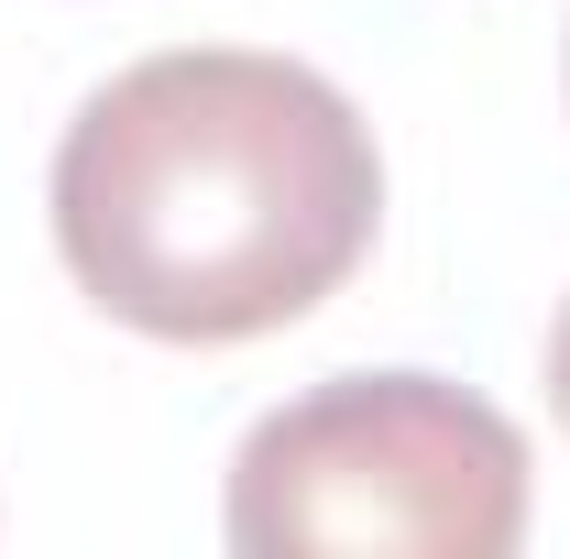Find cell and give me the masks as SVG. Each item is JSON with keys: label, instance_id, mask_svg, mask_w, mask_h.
Returning <instances> with one entry per match:
<instances>
[{"label": "cell", "instance_id": "cell-2", "mask_svg": "<svg viewBox=\"0 0 570 559\" xmlns=\"http://www.w3.org/2000/svg\"><path fill=\"white\" fill-rule=\"evenodd\" d=\"M527 538V428L439 373H341L230 450L242 559H504Z\"/></svg>", "mask_w": 570, "mask_h": 559}, {"label": "cell", "instance_id": "cell-3", "mask_svg": "<svg viewBox=\"0 0 570 559\" xmlns=\"http://www.w3.org/2000/svg\"><path fill=\"white\" fill-rule=\"evenodd\" d=\"M549 406H560V428H570V296H560V330H549Z\"/></svg>", "mask_w": 570, "mask_h": 559}, {"label": "cell", "instance_id": "cell-1", "mask_svg": "<svg viewBox=\"0 0 570 559\" xmlns=\"http://www.w3.org/2000/svg\"><path fill=\"white\" fill-rule=\"evenodd\" d=\"M56 253L99 318L176 351L296 330L341 296L384 219L373 121L296 56H142L56 143Z\"/></svg>", "mask_w": 570, "mask_h": 559}]
</instances>
